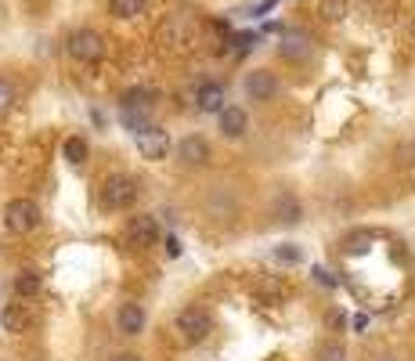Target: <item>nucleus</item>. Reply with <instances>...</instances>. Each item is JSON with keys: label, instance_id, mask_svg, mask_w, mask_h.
Listing matches in <instances>:
<instances>
[{"label": "nucleus", "instance_id": "nucleus-1", "mask_svg": "<svg viewBox=\"0 0 415 361\" xmlns=\"http://www.w3.org/2000/svg\"><path fill=\"white\" fill-rule=\"evenodd\" d=\"M137 195H141V184L126 174L105 177V184H102V206L105 210H131L137 202Z\"/></svg>", "mask_w": 415, "mask_h": 361}, {"label": "nucleus", "instance_id": "nucleus-2", "mask_svg": "<svg viewBox=\"0 0 415 361\" xmlns=\"http://www.w3.org/2000/svg\"><path fill=\"white\" fill-rule=\"evenodd\" d=\"M177 333L188 340V343H199V340H206L213 333V315L206 307H199V304H191V307H184L181 315H177Z\"/></svg>", "mask_w": 415, "mask_h": 361}, {"label": "nucleus", "instance_id": "nucleus-3", "mask_svg": "<svg viewBox=\"0 0 415 361\" xmlns=\"http://www.w3.org/2000/svg\"><path fill=\"white\" fill-rule=\"evenodd\" d=\"M119 116H123V123H126V130H134V137H137L141 130H148V127H152V101H148V94H145V90L126 94Z\"/></svg>", "mask_w": 415, "mask_h": 361}, {"label": "nucleus", "instance_id": "nucleus-4", "mask_svg": "<svg viewBox=\"0 0 415 361\" xmlns=\"http://www.w3.org/2000/svg\"><path fill=\"white\" fill-rule=\"evenodd\" d=\"M69 55L79 61V66H94V61H102V55H105L102 33H94V29H76V33L69 37Z\"/></svg>", "mask_w": 415, "mask_h": 361}, {"label": "nucleus", "instance_id": "nucleus-5", "mask_svg": "<svg viewBox=\"0 0 415 361\" xmlns=\"http://www.w3.org/2000/svg\"><path fill=\"white\" fill-rule=\"evenodd\" d=\"M4 224H8L11 231H19V235L33 231V228L40 224L37 202H33V199H11L8 206H4Z\"/></svg>", "mask_w": 415, "mask_h": 361}, {"label": "nucleus", "instance_id": "nucleus-6", "mask_svg": "<svg viewBox=\"0 0 415 361\" xmlns=\"http://www.w3.org/2000/svg\"><path fill=\"white\" fill-rule=\"evenodd\" d=\"M206 213H210L213 221H231V217L238 213V195H235V188L213 184L210 192H206Z\"/></svg>", "mask_w": 415, "mask_h": 361}, {"label": "nucleus", "instance_id": "nucleus-7", "mask_svg": "<svg viewBox=\"0 0 415 361\" xmlns=\"http://www.w3.org/2000/svg\"><path fill=\"white\" fill-rule=\"evenodd\" d=\"M278 55L289 58V61H307V58L314 55L311 33H303V29H285L282 40H278Z\"/></svg>", "mask_w": 415, "mask_h": 361}, {"label": "nucleus", "instance_id": "nucleus-8", "mask_svg": "<svg viewBox=\"0 0 415 361\" xmlns=\"http://www.w3.org/2000/svg\"><path fill=\"white\" fill-rule=\"evenodd\" d=\"M137 152H141V159H148V163L166 159V152H170V134L159 130V127L141 130V134H137Z\"/></svg>", "mask_w": 415, "mask_h": 361}, {"label": "nucleus", "instance_id": "nucleus-9", "mask_svg": "<svg viewBox=\"0 0 415 361\" xmlns=\"http://www.w3.org/2000/svg\"><path fill=\"white\" fill-rule=\"evenodd\" d=\"M246 94L253 101H271L278 94V76L271 72V69H253L246 76Z\"/></svg>", "mask_w": 415, "mask_h": 361}, {"label": "nucleus", "instance_id": "nucleus-10", "mask_svg": "<svg viewBox=\"0 0 415 361\" xmlns=\"http://www.w3.org/2000/svg\"><path fill=\"white\" fill-rule=\"evenodd\" d=\"M177 159L184 166H206V163H210V141L199 137V134H188L177 145Z\"/></svg>", "mask_w": 415, "mask_h": 361}, {"label": "nucleus", "instance_id": "nucleus-11", "mask_svg": "<svg viewBox=\"0 0 415 361\" xmlns=\"http://www.w3.org/2000/svg\"><path fill=\"white\" fill-rule=\"evenodd\" d=\"M145 322H148V315H145V307H141V304H123L116 311V329H119L123 336L145 333Z\"/></svg>", "mask_w": 415, "mask_h": 361}, {"label": "nucleus", "instance_id": "nucleus-12", "mask_svg": "<svg viewBox=\"0 0 415 361\" xmlns=\"http://www.w3.org/2000/svg\"><path fill=\"white\" fill-rule=\"evenodd\" d=\"M271 217H275L278 224H300V217H303L300 199L289 195V192H278L275 202H271Z\"/></svg>", "mask_w": 415, "mask_h": 361}, {"label": "nucleus", "instance_id": "nucleus-13", "mask_svg": "<svg viewBox=\"0 0 415 361\" xmlns=\"http://www.w3.org/2000/svg\"><path fill=\"white\" fill-rule=\"evenodd\" d=\"M126 235H131V242H134V246H152V242L159 239V224H155V217H148V213L131 217V224H126Z\"/></svg>", "mask_w": 415, "mask_h": 361}, {"label": "nucleus", "instance_id": "nucleus-14", "mask_svg": "<svg viewBox=\"0 0 415 361\" xmlns=\"http://www.w3.org/2000/svg\"><path fill=\"white\" fill-rule=\"evenodd\" d=\"M246 130H249V116H246V108L228 105L224 113H220V134H224L228 141H238Z\"/></svg>", "mask_w": 415, "mask_h": 361}, {"label": "nucleus", "instance_id": "nucleus-15", "mask_svg": "<svg viewBox=\"0 0 415 361\" xmlns=\"http://www.w3.org/2000/svg\"><path fill=\"white\" fill-rule=\"evenodd\" d=\"M195 101H199V108H202V113H224V87H220V84H202L199 90H195Z\"/></svg>", "mask_w": 415, "mask_h": 361}, {"label": "nucleus", "instance_id": "nucleus-16", "mask_svg": "<svg viewBox=\"0 0 415 361\" xmlns=\"http://www.w3.org/2000/svg\"><path fill=\"white\" fill-rule=\"evenodd\" d=\"M61 152H66V159L73 163V166H84L87 163V141L79 137V134H73V137H66V145H61Z\"/></svg>", "mask_w": 415, "mask_h": 361}, {"label": "nucleus", "instance_id": "nucleus-17", "mask_svg": "<svg viewBox=\"0 0 415 361\" xmlns=\"http://www.w3.org/2000/svg\"><path fill=\"white\" fill-rule=\"evenodd\" d=\"M372 242H376L372 231H354V235H347L343 249H347L350 257H361V253H369V249H372Z\"/></svg>", "mask_w": 415, "mask_h": 361}, {"label": "nucleus", "instance_id": "nucleus-18", "mask_svg": "<svg viewBox=\"0 0 415 361\" xmlns=\"http://www.w3.org/2000/svg\"><path fill=\"white\" fill-rule=\"evenodd\" d=\"M44 289V282H40V275L37 271H22L19 278H15V293L22 296V300H29V296H37Z\"/></svg>", "mask_w": 415, "mask_h": 361}, {"label": "nucleus", "instance_id": "nucleus-19", "mask_svg": "<svg viewBox=\"0 0 415 361\" xmlns=\"http://www.w3.org/2000/svg\"><path fill=\"white\" fill-rule=\"evenodd\" d=\"M148 0H108V8H113L116 19H137L141 11H145Z\"/></svg>", "mask_w": 415, "mask_h": 361}, {"label": "nucleus", "instance_id": "nucleus-20", "mask_svg": "<svg viewBox=\"0 0 415 361\" xmlns=\"http://www.w3.org/2000/svg\"><path fill=\"white\" fill-rule=\"evenodd\" d=\"M4 325H8V333H22V329L29 325L26 307H22V304H11V307L4 311Z\"/></svg>", "mask_w": 415, "mask_h": 361}, {"label": "nucleus", "instance_id": "nucleus-21", "mask_svg": "<svg viewBox=\"0 0 415 361\" xmlns=\"http://www.w3.org/2000/svg\"><path fill=\"white\" fill-rule=\"evenodd\" d=\"M318 361H347V347L340 340H325L322 347H318Z\"/></svg>", "mask_w": 415, "mask_h": 361}, {"label": "nucleus", "instance_id": "nucleus-22", "mask_svg": "<svg viewBox=\"0 0 415 361\" xmlns=\"http://www.w3.org/2000/svg\"><path fill=\"white\" fill-rule=\"evenodd\" d=\"M325 22H343L347 19V0H322Z\"/></svg>", "mask_w": 415, "mask_h": 361}, {"label": "nucleus", "instance_id": "nucleus-23", "mask_svg": "<svg viewBox=\"0 0 415 361\" xmlns=\"http://www.w3.org/2000/svg\"><path fill=\"white\" fill-rule=\"evenodd\" d=\"M11 108H15V87L0 76V116H8Z\"/></svg>", "mask_w": 415, "mask_h": 361}, {"label": "nucleus", "instance_id": "nucleus-24", "mask_svg": "<svg viewBox=\"0 0 415 361\" xmlns=\"http://www.w3.org/2000/svg\"><path fill=\"white\" fill-rule=\"evenodd\" d=\"M282 289H285V286H282V278H264L260 286H257L260 296H282Z\"/></svg>", "mask_w": 415, "mask_h": 361}, {"label": "nucleus", "instance_id": "nucleus-25", "mask_svg": "<svg viewBox=\"0 0 415 361\" xmlns=\"http://www.w3.org/2000/svg\"><path fill=\"white\" fill-rule=\"evenodd\" d=\"M275 257L285 260V264H296V260H300V249H293V246H278V249H275Z\"/></svg>", "mask_w": 415, "mask_h": 361}, {"label": "nucleus", "instance_id": "nucleus-26", "mask_svg": "<svg viewBox=\"0 0 415 361\" xmlns=\"http://www.w3.org/2000/svg\"><path fill=\"white\" fill-rule=\"evenodd\" d=\"M314 278L322 282V286H336V278H332V275H329L325 268H314Z\"/></svg>", "mask_w": 415, "mask_h": 361}, {"label": "nucleus", "instance_id": "nucleus-27", "mask_svg": "<svg viewBox=\"0 0 415 361\" xmlns=\"http://www.w3.org/2000/svg\"><path fill=\"white\" fill-rule=\"evenodd\" d=\"M329 325H332V329H343V325H347V315H343V311H332V315H329Z\"/></svg>", "mask_w": 415, "mask_h": 361}, {"label": "nucleus", "instance_id": "nucleus-28", "mask_svg": "<svg viewBox=\"0 0 415 361\" xmlns=\"http://www.w3.org/2000/svg\"><path fill=\"white\" fill-rule=\"evenodd\" d=\"M113 361H141L137 354H119V358H113Z\"/></svg>", "mask_w": 415, "mask_h": 361}, {"label": "nucleus", "instance_id": "nucleus-29", "mask_svg": "<svg viewBox=\"0 0 415 361\" xmlns=\"http://www.w3.org/2000/svg\"><path fill=\"white\" fill-rule=\"evenodd\" d=\"M379 361H397V358H379Z\"/></svg>", "mask_w": 415, "mask_h": 361}, {"label": "nucleus", "instance_id": "nucleus-30", "mask_svg": "<svg viewBox=\"0 0 415 361\" xmlns=\"http://www.w3.org/2000/svg\"><path fill=\"white\" fill-rule=\"evenodd\" d=\"M412 155H415V137H412Z\"/></svg>", "mask_w": 415, "mask_h": 361}, {"label": "nucleus", "instance_id": "nucleus-31", "mask_svg": "<svg viewBox=\"0 0 415 361\" xmlns=\"http://www.w3.org/2000/svg\"><path fill=\"white\" fill-rule=\"evenodd\" d=\"M412 33H415V22H412Z\"/></svg>", "mask_w": 415, "mask_h": 361}]
</instances>
